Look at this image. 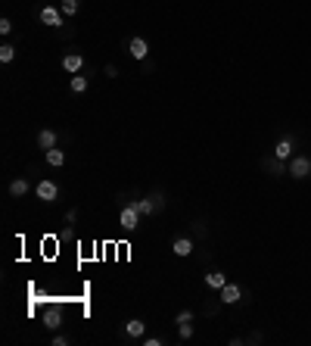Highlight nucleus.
Wrapping results in <instances>:
<instances>
[{"instance_id":"1","label":"nucleus","mask_w":311,"mask_h":346,"mask_svg":"<svg viewBox=\"0 0 311 346\" xmlns=\"http://www.w3.org/2000/svg\"><path fill=\"white\" fill-rule=\"evenodd\" d=\"M290 175H293L296 181L308 178V175H311V159H308V156H293V159H290Z\"/></svg>"},{"instance_id":"2","label":"nucleus","mask_w":311,"mask_h":346,"mask_svg":"<svg viewBox=\"0 0 311 346\" xmlns=\"http://www.w3.org/2000/svg\"><path fill=\"white\" fill-rule=\"evenodd\" d=\"M119 221H122V228H125V231H134V228L140 225V209H137L134 203H131V206H125V209L119 212Z\"/></svg>"},{"instance_id":"3","label":"nucleus","mask_w":311,"mask_h":346,"mask_svg":"<svg viewBox=\"0 0 311 346\" xmlns=\"http://www.w3.org/2000/svg\"><path fill=\"white\" fill-rule=\"evenodd\" d=\"M41 321H44L47 331H56V328L62 324V309H59V306H47L44 315H41Z\"/></svg>"},{"instance_id":"4","label":"nucleus","mask_w":311,"mask_h":346,"mask_svg":"<svg viewBox=\"0 0 311 346\" xmlns=\"http://www.w3.org/2000/svg\"><path fill=\"white\" fill-rule=\"evenodd\" d=\"M34 194H37V200H44V203H53L56 197H59V187L53 184V181H41L34 187Z\"/></svg>"},{"instance_id":"5","label":"nucleus","mask_w":311,"mask_h":346,"mask_svg":"<svg viewBox=\"0 0 311 346\" xmlns=\"http://www.w3.org/2000/svg\"><path fill=\"white\" fill-rule=\"evenodd\" d=\"M62 16H65V13L56 10V7H44V10H41V22L50 25V28H59V25H62Z\"/></svg>"},{"instance_id":"6","label":"nucleus","mask_w":311,"mask_h":346,"mask_svg":"<svg viewBox=\"0 0 311 346\" xmlns=\"http://www.w3.org/2000/svg\"><path fill=\"white\" fill-rule=\"evenodd\" d=\"M81 66H84V56H81V53H65V56H62V69H65L69 75H78V72H81Z\"/></svg>"},{"instance_id":"7","label":"nucleus","mask_w":311,"mask_h":346,"mask_svg":"<svg viewBox=\"0 0 311 346\" xmlns=\"http://www.w3.org/2000/svg\"><path fill=\"white\" fill-rule=\"evenodd\" d=\"M218 293H221V302H224V306H233V302H240V296H243V290H240L237 284H224V287H221Z\"/></svg>"},{"instance_id":"8","label":"nucleus","mask_w":311,"mask_h":346,"mask_svg":"<svg viewBox=\"0 0 311 346\" xmlns=\"http://www.w3.org/2000/svg\"><path fill=\"white\" fill-rule=\"evenodd\" d=\"M128 53H131L134 59H146V53H149V44L143 41V37H131V44H128Z\"/></svg>"},{"instance_id":"9","label":"nucleus","mask_w":311,"mask_h":346,"mask_svg":"<svg viewBox=\"0 0 311 346\" xmlns=\"http://www.w3.org/2000/svg\"><path fill=\"white\" fill-rule=\"evenodd\" d=\"M293 156V140L290 137H283V140H277V147H274V159H290Z\"/></svg>"},{"instance_id":"10","label":"nucleus","mask_w":311,"mask_h":346,"mask_svg":"<svg viewBox=\"0 0 311 346\" xmlns=\"http://www.w3.org/2000/svg\"><path fill=\"white\" fill-rule=\"evenodd\" d=\"M37 147H41V150H53L56 147V131L53 128H44L41 134H37Z\"/></svg>"},{"instance_id":"11","label":"nucleus","mask_w":311,"mask_h":346,"mask_svg":"<svg viewBox=\"0 0 311 346\" xmlns=\"http://www.w3.org/2000/svg\"><path fill=\"white\" fill-rule=\"evenodd\" d=\"M171 250H174V256H181V259H184V256H190V253H193V240H190V237H177V240L171 243Z\"/></svg>"},{"instance_id":"12","label":"nucleus","mask_w":311,"mask_h":346,"mask_svg":"<svg viewBox=\"0 0 311 346\" xmlns=\"http://www.w3.org/2000/svg\"><path fill=\"white\" fill-rule=\"evenodd\" d=\"M134 206L140 209V215H152V212H159V203H156V197H146V200H134Z\"/></svg>"},{"instance_id":"13","label":"nucleus","mask_w":311,"mask_h":346,"mask_svg":"<svg viewBox=\"0 0 311 346\" xmlns=\"http://www.w3.org/2000/svg\"><path fill=\"white\" fill-rule=\"evenodd\" d=\"M44 159H47V162H50V166H53V169H59V166H62V162H65V153H62V150H56V147H53V150H44Z\"/></svg>"},{"instance_id":"14","label":"nucleus","mask_w":311,"mask_h":346,"mask_svg":"<svg viewBox=\"0 0 311 346\" xmlns=\"http://www.w3.org/2000/svg\"><path fill=\"white\" fill-rule=\"evenodd\" d=\"M206 284H209L212 290H221V287L227 284V275H224V272H209V275H206Z\"/></svg>"},{"instance_id":"15","label":"nucleus","mask_w":311,"mask_h":346,"mask_svg":"<svg viewBox=\"0 0 311 346\" xmlns=\"http://www.w3.org/2000/svg\"><path fill=\"white\" fill-rule=\"evenodd\" d=\"M143 331H146V324H143L140 318H131V321L125 324V334H128V337H143Z\"/></svg>"},{"instance_id":"16","label":"nucleus","mask_w":311,"mask_h":346,"mask_svg":"<svg viewBox=\"0 0 311 346\" xmlns=\"http://www.w3.org/2000/svg\"><path fill=\"white\" fill-rule=\"evenodd\" d=\"M69 88H72V94H84V91H87V78H84V75H72V78H69Z\"/></svg>"},{"instance_id":"17","label":"nucleus","mask_w":311,"mask_h":346,"mask_svg":"<svg viewBox=\"0 0 311 346\" xmlns=\"http://www.w3.org/2000/svg\"><path fill=\"white\" fill-rule=\"evenodd\" d=\"M10 194H13V197H25V194H28V181H25V178H16V181L10 184Z\"/></svg>"},{"instance_id":"18","label":"nucleus","mask_w":311,"mask_h":346,"mask_svg":"<svg viewBox=\"0 0 311 346\" xmlns=\"http://www.w3.org/2000/svg\"><path fill=\"white\" fill-rule=\"evenodd\" d=\"M13 59H16V47L4 44V47H0V63H13Z\"/></svg>"},{"instance_id":"19","label":"nucleus","mask_w":311,"mask_h":346,"mask_svg":"<svg viewBox=\"0 0 311 346\" xmlns=\"http://www.w3.org/2000/svg\"><path fill=\"white\" fill-rule=\"evenodd\" d=\"M65 16H75L78 13V0H62V7H59Z\"/></svg>"},{"instance_id":"20","label":"nucleus","mask_w":311,"mask_h":346,"mask_svg":"<svg viewBox=\"0 0 311 346\" xmlns=\"http://www.w3.org/2000/svg\"><path fill=\"white\" fill-rule=\"evenodd\" d=\"M177 334H181V340H190L193 337V324L187 321V324H177Z\"/></svg>"},{"instance_id":"21","label":"nucleus","mask_w":311,"mask_h":346,"mask_svg":"<svg viewBox=\"0 0 311 346\" xmlns=\"http://www.w3.org/2000/svg\"><path fill=\"white\" fill-rule=\"evenodd\" d=\"M187 321H193V312H187V309L177 312V324H187Z\"/></svg>"},{"instance_id":"22","label":"nucleus","mask_w":311,"mask_h":346,"mask_svg":"<svg viewBox=\"0 0 311 346\" xmlns=\"http://www.w3.org/2000/svg\"><path fill=\"white\" fill-rule=\"evenodd\" d=\"M13 31V22L10 19H0V34H10Z\"/></svg>"},{"instance_id":"23","label":"nucleus","mask_w":311,"mask_h":346,"mask_svg":"<svg viewBox=\"0 0 311 346\" xmlns=\"http://www.w3.org/2000/svg\"><path fill=\"white\" fill-rule=\"evenodd\" d=\"M143 346H162V340H159V337H146Z\"/></svg>"},{"instance_id":"24","label":"nucleus","mask_w":311,"mask_h":346,"mask_svg":"<svg viewBox=\"0 0 311 346\" xmlns=\"http://www.w3.org/2000/svg\"><path fill=\"white\" fill-rule=\"evenodd\" d=\"M75 218H78V212H75V209H69V212H65V225H75Z\"/></svg>"}]
</instances>
